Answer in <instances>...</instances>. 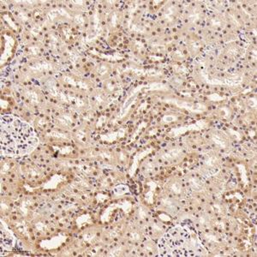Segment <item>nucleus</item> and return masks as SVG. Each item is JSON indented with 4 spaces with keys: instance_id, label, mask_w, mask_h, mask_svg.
<instances>
[{
    "instance_id": "1",
    "label": "nucleus",
    "mask_w": 257,
    "mask_h": 257,
    "mask_svg": "<svg viewBox=\"0 0 257 257\" xmlns=\"http://www.w3.org/2000/svg\"><path fill=\"white\" fill-rule=\"evenodd\" d=\"M1 155L24 156L34 151L39 138L30 123L14 115H2L0 118Z\"/></svg>"
},
{
    "instance_id": "2",
    "label": "nucleus",
    "mask_w": 257,
    "mask_h": 257,
    "mask_svg": "<svg viewBox=\"0 0 257 257\" xmlns=\"http://www.w3.org/2000/svg\"><path fill=\"white\" fill-rule=\"evenodd\" d=\"M161 256H202L207 250L194 229L188 225L171 228L159 242Z\"/></svg>"
},
{
    "instance_id": "3",
    "label": "nucleus",
    "mask_w": 257,
    "mask_h": 257,
    "mask_svg": "<svg viewBox=\"0 0 257 257\" xmlns=\"http://www.w3.org/2000/svg\"><path fill=\"white\" fill-rule=\"evenodd\" d=\"M13 244L12 234L10 231H4V228L1 226V248H12Z\"/></svg>"
}]
</instances>
